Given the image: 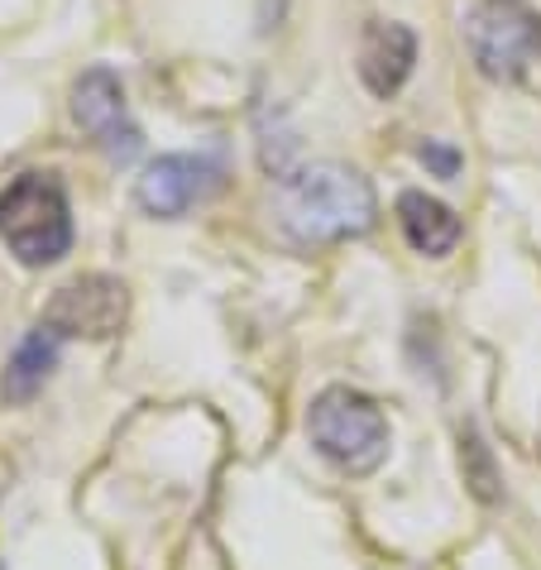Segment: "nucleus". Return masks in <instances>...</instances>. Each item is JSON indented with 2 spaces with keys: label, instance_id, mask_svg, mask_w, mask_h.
<instances>
[{
  "label": "nucleus",
  "instance_id": "obj_4",
  "mask_svg": "<svg viewBox=\"0 0 541 570\" xmlns=\"http://www.w3.org/2000/svg\"><path fill=\"white\" fill-rule=\"evenodd\" d=\"M465 43L489 82H518L541 58V14L528 0H474L465 14Z\"/></svg>",
  "mask_w": 541,
  "mask_h": 570
},
{
  "label": "nucleus",
  "instance_id": "obj_5",
  "mask_svg": "<svg viewBox=\"0 0 541 570\" xmlns=\"http://www.w3.org/2000/svg\"><path fill=\"white\" fill-rule=\"evenodd\" d=\"M130 316V288L110 274H87L72 278L68 288L43 312V326L58 336H82V341H110Z\"/></svg>",
  "mask_w": 541,
  "mask_h": 570
},
{
  "label": "nucleus",
  "instance_id": "obj_6",
  "mask_svg": "<svg viewBox=\"0 0 541 570\" xmlns=\"http://www.w3.org/2000/svg\"><path fill=\"white\" fill-rule=\"evenodd\" d=\"M72 120L82 125V130L106 149V158H116V164H130V158L145 149V135H139V125L130 120V106H125L120 77L110 68H91V72L77 77Z\"/></svg>",
  "mask_w": 541,
  "mask_h": 570
},
{
  "label": "nucleus",
  "instance_id": "obj_7",
  "mask_svg": "<svg viewBox=\"0 0 541 570\" xmlns=\"http://www.w3.org/2000/svg\"><path fill=\"white\" fill-rule=\"evenodd\" d=\"M206 193H216V164L193 158V154L158 158V164L145 168V178H139V207L164 220H178L183 212H193Z\"/></svg>",
  "mask_w": 541,
  "mask_h": 570
},
{
  "label": "nucleus",
  "instance_id": "obj_8",
  "mask_svg": "<svg viewBox=\"0 0 541 570\" xmlns=\"http://www.w3.org/2000/svg\"><path fill=\"white\" fill-rule=\"evenodd\" d=\"M412 62H417V39H412L407 24L393 20H374L360 39V77L374 97H393L397 87L412 77Z\"/></svg>",
  "mask_w": 541,
  "mask_h": 570
},
{
  "label": "nucleus",
  "instance_id": "obj_2",
  "mask_svg": "<svg viewBox=\"0 0 541 570\" xmlns=\"http://www.w3.org/2000/svg\"><path fill=\"white\" fill-rule=\"evenodd\" d=\"M0 240L20 264L43 268L72 249V212L68 193L49 173H20L0 193Z\"/></svg>",
  "mask_w": 541,
  "mask_h": 570
},
{
  "label": "nucleus",
  "instance_id": "obj_1",
  "mask_svg": "<svg viewBox=\"0 0 541 570\" xmlns=\"http://www.w3.org/2000/svg\"><path fill=\"white\" fill-rule=\"evenodd\" d=\"M283 226L302 245H331V240H355L374 226V187L364 173L345 164H312L283 183Z\"/></svg>",
  "mask_w": 541,
  "mask_h": 570
},
{
  "label": "nucleus",
  "instance_id": "obj_3",
  "mask_svg": "<svg viewBox=\"0 0 541 570\" xmlns=\"http://www.w3.org/2000/svg\"><path fill=\"white\" fill-rule=\"evenodd\" d=\"M307 432H312V446L345 474H374L388 455V417L378 413L370 393L345 389V384L316 393L307 413Z\"/></svg>",
  "mask_w": 541,
  "mask_h": 570
},
{
  "label": "nucleus",
  "instance_id": "obj_10",
  "mask_svg": "<svg viewBox=\"0 0 541 570\" xmlns=\"http://www.w3.org/2000/svg\"><path fill=\"white\" fill-rule=\"evenodd\" d=\"M58 331H49L39 322V331L29 336L20 351H14V360L6 364V379H0V393H6L10 403H29L35 393L49 384V374H53V364H58Z\"/></svg>",
  "mask_w": 541,
  "mask_h": 570
},
{
  "label": "nucleus",
  "instance_id": "obj_11",
  "mask_svg": "<svg viewBox=\"0 0 541 570\" xmlns=\"http://www.w3.org/2000/svg\"><path fill=\"white\" fill-rule=\"evenodd\" d=\"M422 164H432L441 178H455V168H460V154L455 149H441V145H422Z\"/></svg>",
  "mask_w": 541,
  "mask_h": 570
},
{
  "label": "nucleus",
  "instance_id": "obj_9",
  "mask_svg": "<svg viewBox=\"0 0 541 570\" xmlns=\"http://www.w3.org/2000/svg\"><path fill=\"white\" fill-rule=\"evenodd\" d=\"M397 226H403L407 245L426 259H445L460 245V216L445 202L426 193H403L397 197Z\"/></svg>",
  "mask_w": 541,
  "mask_h": 570
}]
</instances>
